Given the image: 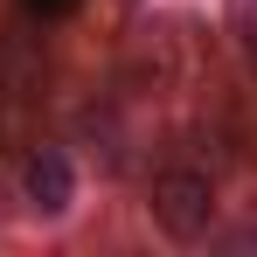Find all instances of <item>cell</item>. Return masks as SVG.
Returning a JSON list of instances; mask_svg holds the SVG:
<instances>
[{"mask_svg": "<svg viewBox=\"0 0 257 257\" xmlns=\"http://www.w3.org/2000/svg\"><path fill=\"white\" fill-rule=\"evenodd\" d=\"M153 222L167 229L174 243H195L209 229V174H188V167L160 174L153 181Z\"/></svg>", "mask_w": 257, "mask_h": 257, "instance_id": "6da1fadb", "label": "cell"}, {"mask_svg": "<svg viewBox=\"0 0 257 257\" xmlns=\"http://www.w3.org/2000/svg\"><path fill=\"white\" fill-rule=\"evenodd\" d=\"M21 188H28V202L35 209H70V160H63V146H35L28 153V167H21Z\"/></svg>", "mask_w": 257, "mask_h": 257, "instance_id": "7a4b0ae2", "label": "cell"}, {"mask_svg": "<svg viewBox=\"0 0 257 257\" xmlns=\"http://www.w3.org/2000/svg\"><path fill=\"white\" fill-rule=\"evenodd\" d=\"M21 7H28V14H42V21H63L77 0H21Z\"/></svg>", "mask_w": 257, "mask_h": 257, "instance_id": "3957f363", "label": "cell"}, {"mask_svg": "<svg viewBox=\"0 0 257 257\" xmlns=\"http://www.w3.org/2000/svg\"><path fill=\"white\" fill-rule=\"evenodd\" d=\"M243 49H250V70H257V0H250V14H243Z\"/></svg>", "mask_w": 257, "mask_h": 257, "instance_id": "277c9868", "label": "cell"}]
</instances>
